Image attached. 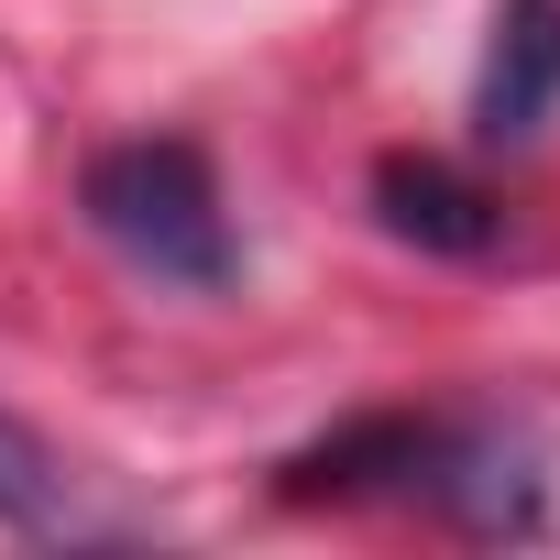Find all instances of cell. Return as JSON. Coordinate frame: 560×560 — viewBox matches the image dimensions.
I'll list each match as a JSON object with an SVG mask.
<instances>
[{"instance_id":"7a4b0ae2","label":"cell","mask_w":560,"mask_h":560,"mask_svg":"<svg viewBox=\"0 0 560 560\" xmlns=\"http://www.w3.org/2000/svg\"><path fill=\"white\" fill-rule=\"evenodd\" d=\"M78 209H89V231L121 253V264H143L154 287H231V209H220V176H209V154L198 143H110V154H89V176H78Z\"/></svg>"},{"instance_id":"3957f363","label":"cell","mask_w":560,"mask_h":560,"mask_svg":"<svg viewBox=\"0 0 560 560\" xmlns=\"http://www.w3.org/2000/svg\"><path fill=\"white\" fill-rule=\"evenodd\" d=\"M560 110V0H494V34H483V78H472V132L538 143Z\"/></svg>"},{"instance_id":"6da1fadb","label":"cell","mask_w":560,"mask_h":560,"mask_svg":"<svg viewBox=\"0 0 560 560\" xmlns=\"http://www.w3.org/2000/svg\"><path fill=\"white\" fill-rule=\"evenodd\" d=\"M287 494L298 505H352V494H396V505H429V516H451V527H472V538H538L549 527V472H538V451L516 440V429H494V418H418V407H396V418H352V429H330V440H308L298 462H287Z\"/></svg>"},{"instance_id":"5b68a950","label":"cell","mask_w":560,"mask_h":560,"mask_svg":"<svg viewBox=\"0 0 560 560\" xmlns=\"http://www.w3.org/2000/svg\"><path fill=\"white\" fill-rule=\"evenodd\" d=\"M0 527H23V538H45V527H67V462L0 407Z\"/></svg>"},{"instance_id":"277c9868","label":"cell","mask_w":560,"mask_h":560,"mask_svg":"<svg viewBox=\"0 0 560 560\" xmlns=\"http://www.w3.org/2000/svg\"><path fill=\"white\" fill-rule=\"evenodd\" d=\"M374 220H385L396 242H418V253H451V264H472V253L505 242L494 187H472V176L440 165V154H385V165H374Z\"/></svg>"}]
</instances>
